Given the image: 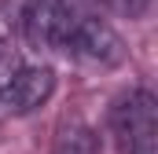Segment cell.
Wrapping results in <instances>:
<instances>
[{"label": "cell", "instance_id": "cell-1", "mask_svg": "<svg viewBox=\"0 0 158 154\" xmlns=\"http://www.w3.org/2000/svg\"><path fill=\"white\" fill-rule=\"evenodd\" d=\"M63 48L88 66H118L125 59V40L118 37V30L96 15H81V11L70 18Z\"/></svg>", "mask_w": 158, "mask_h": 154}, {"label": "cell", "instance_id": "cell-2", "mask_svg": "<svg viewBox=\"0 0 158 154\" xmlns=\"http://www.w3.org/2000/svg\"><path fill=\"white\" fill-rule=\"evenodd\" d=\"M74 15L77 11L70 7V0H26L22 4V37L37 51L63 48Z\"/></svg>", "mask_w": 158, "mask_h": 154}, {"label": "cell", "instance_id": "cell-3", "mask_svg": "<svg viewBox=\"0 0 158 154\" xmlns=\"http://www.w3.org/2000/svg\"><path fill=\"white\" fill-rule=\"evenodd\" d=\"M55 92V74L48 66H22L0 84V117H26L40 110Z\"/></svg>", "mask_w": 158, "mask_h": 154}, {"label": "cell", "instance_id": "cell-4", "mask_svg": "<svg viewBox=\"0 0 158 154\" xmlns=\"http://www.w3.org/2000/svg\"><path fill=\"white\" fill-rule=\"evenodd\" d=\"M55 154H99V136H96L88 125H70V128L59 136Z\"/></svg>", "mask_w": 158, "mask_h": 154}, {"label": "cell", "instance_id": "cell-5", "mask_svg": "<svg viewBox=\"0 0 158 154\" xmlns=\"http://www.w3.org/2000/svg\"><path fill=\"white\" fill-rule=\"evenodd\" d=\"M125 7H129V15H140V11H147V4L151 0H121Z\"/></svg>", "mask_w": 158, "mask_h": 154}, {"label": "cell", "instance_id": "cell-6", "mask_svg": "<svg viewBox=\"0 0 158 154\" xmlns=\"http://www.w3.org/2000/svg\"><path fill=\"white\" fill-rule=\"evenodd\" d=\"M0 51H4V37H0Z\"/></svg>", "mask_w": 158, "mask_h": 154}]
</instances>
